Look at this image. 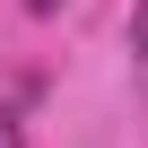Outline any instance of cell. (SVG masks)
Instances as JSON below:
<instances>
[{
  "label": "cell",
  "instance_id": "obj_1",
  "mask_svg": "<svg viewBox=\"0 0 148 148\" xmlns=\"http://www.w3.org/2000/svg\"><path fill=\"white\" fill-rule=\"evenodd\" d=\"M131 52H139V70H148V0L131 9Z\"/></svg>",
  "mask_w": 148,
  "mask_h": 148
},
{
  "label": "cell",
  "instance_id": "obj_2",
  "mask_svg": "<svg viewBox=\"0 0 148 148\" xmlns=\"http://www.w3.org/2000/svg\"><path fill=\"white\" fill-rule=\"evenodd\" d=\"M0 148H26V122H18L9 105H0Z\"/></svg>",
  "mask_w": 148,
  "mask_h": 148
},
{
  "label": "cell",
  "instance_id": "obj_3",
  "mask_svg": "<svg viewBox=\"0 0 148 148\" xmlns=\"http://www.w3.org/2000/svg\"><path fill=\"white\" fill-rule=\"evenodd\" d=\"M26 9H35V18H52V9H61V0H26Z\"/></svg>",
  "mask_w": 148,
  "mask_h": 148
}]
</instances>
